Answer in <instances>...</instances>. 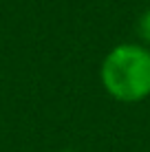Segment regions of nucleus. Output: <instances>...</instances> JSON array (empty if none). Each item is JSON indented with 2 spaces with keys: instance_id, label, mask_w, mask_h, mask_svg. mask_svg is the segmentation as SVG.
I'll return each mask as SVG.
<instances>
[{
  "instance_id": "obj_1",
  "label": "nucleus",
  "mask_w": 150,
  "mask_h": 152,
  "mask_svg": "<svg viewBox=\"0 0 150 152\" xmlns=\"http://www.w3.org/2000/svg\"><path fill=\"white\" fill-rule=\"evenodd\" d=\"M100 80L104 91L117 102H143L150 97V51L135 42L113 46L100 66Z\"/></svg>"
},
{
  "instance_id": "obj_2",
  "label": "nucleus",
  "mask_w": 150,
  "mask_h": 152,
  "mask_svg": "<svg viewBox=\"0 0 150 152\" xmlns=\"http://www.w3.org/2000/svg\"><path fill=\"white\" fill-rule=\"evenodd\" d=\"M137 33L146 44H150V9H146L137 20Z\"/></svg>"
},
{
  "instance_id": "obj_3",
  "label": "nucleus",
  "mask_w": 150,
  "mask_h": 152,
  "mask_svg": "<svg viewBox=\"0 0 150 152\" xmlns=\"http://www.w3.org/2000/svg\"><path fill=\"white\" fill-rule=\"evenodd\" d=\"M58 152H75V150H58Z\"/></svg>"
}]
</instances>
